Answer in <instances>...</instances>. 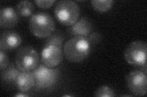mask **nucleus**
I'll return each instance as SVG.
<instances>
[{
    "label": "nucleus",
    "instance_id": "obj_1",
    "mask_svg": "<svg viewBox=\"0 0 147 97\" xmlns=\"http://www.w3.org/2000/svg\"><path fill=\"white\" fill-rule=\"evenodd\" d=\"M91 44L85 36H73L64 43L63 52L67 61L78 63L84 61L89 56Z\"/></svg>",
    "mask_w": 147,
    "mask_h": 97
},
{
    "label": "nucleus",
    "instance_id": "obj_2",
    "mask_svg": "<svg viewBox=\"0 0 147 97\" xmlns=\"http://www.w3.org/2000/svg\"><path fill=\"white\" fill-rule=\"evenodd\" d=\"M29 28L31 32L38 38H47L55 29V23L52 16L46 12L34 13L30 19Z\"/></svg>",
    "mask_w": 147,
    "mask_h": 97
},
{
    "label": "nucleus",
    "instance_id": "obj_3",
    "mask_svg": "<svg viewBox=\"0 0 147 97\" xmlns=\"http://www.w3.org/2000/svg\"><path fill=\"white\" fill-rule=\"evenodd\" d=\"M55 15L61 24L71 26L77 21L80 16V7L78 4L70 0H61L55 6Z\"/></svg>",
    "mask_w": 147,
    "mask_h": 97
},
{
    "label": "nucleus",
    "instance_id": "obj_4",
    "mask_svg": "<svg viewBox=\"0 0 147 97\" xmlns=\"http://www.w3.org/2000/svg\"><path fill=\"white\" fill-rule=\"evenodd\" d=\"M32 72L35 78L36 90L52 88L57 83L60 74L58 68L49 67L43 64H39Z\"/></svg>",
    "mask_w": 147,
    "mask_h": 97
},
{
    "label": "nucleus",
    "instance_id": "obj_5",
    "mask_svg": "<svg viewBox=\"0 0 147 97\" xmlns=\"http://www.w3.org/2000/svg\"><path fill=\"white\" fill-rule=\"evenodd\" d=\"M38 52L31 46H24L18 49L16 56V64L21 71H33L39 66Z\"/></svg>",
    "mask_w": 147,
    "mask_h": 97
},
{
    "label": "nucleus",
    "instance_id": "obj_6",
    "mask_svg": "<svg viewBox=\"0 0 147 97\" xmlns=\"http://www.w3.org/2000/svg\"><path fill=\"white\" fill-rule=\"evenodd\" d=\"M146 42L142 40L135 41L129 45L125 50L126 61L131 66L139 69L146 64Z\"/></svg>",
    "mask_w": 147,
    "mask_h": 97
},
{
    "label": "nucleus",
    "instance_id": "obj_7",
    "mask_svg": "<svg viewBox=\"0 0 147 97\" xmlns=\"http://www.w3.org/2000/svg\"><path fill=\"white\" fill-rule=\"evenodd\" d=\"M128 89L135 96H142L146 95L147 92L146 73L139 70L131 71L126 78Z\"/></svg>",
    "mask_w": 147,
    "mask_h": 97
},
{
    "label": "nucleus",
    "instance_id": "obj_8",
    "mask_svg": "<svg viewBox=\"0 0 147 97\" xmlns=\"http://www.w3.org/2000/svg\"><path fill=\"white\" fill-rule=\"evenodd\" d=\"M63 53L62 48L55 45H44L41 52V61L49 67H55L61 63Z\"/></svg>",
    "mask_w": 147,
    "mask_h": 97
},
{
    "label": "nucleus",
    "instance_id": "obj_9",
    "mask_svg": "<svg viewBox=\"0 0 147 97\" xmlns=\"http://www.w3.org/2000/svg\"><path fill=\"white\" fill-rule=\"evenodd\" d=\"M93 29L92 22L88 18L82 16L79 18L74 24L67 29V33L72 36H82L87 37Z\"/></svg>",
    "mask_w": 147,
    "mask_h": 97
},
{
    "label": "nucleus",
    "instance_id": "obj_10",
    "mask_svg": "<svg viewBox=\"0 0 147 97\" xmlns=\"http://www.w3.org/2000/svg\"><path fill=\"white\" fill-rule=\"evenodd\" d=\"M22 38L17 32L6 30L2 32L0 38V48L3 50H11L19 47Z\"/></svg>",
    "mask_w": 147,
    "mask_h": 97
},
{
    "label": "nucleus",
    "instance_id": "obj_11",
    "mask_svg": "<svg viewBox=\"0 0 147 97\" xmlns=\"http://www.w3.org/2000/svg\"><path fill=\"white\" fill-rule=\"evenodd\" d=\"M18 13L12 7H5L0 11V26L1 28L11 29L15 27L19 20Z\"/></svg>",
    "mask_w": 147,
    "mask_h": 97
},
{
    "label": "nucleus",
    "instance_id": "obj_12",
    "mask_svg": "<svg viewBox=\"0 0 147 97\" xmlns=\"http://www.w3.org/2000/svg\"><path fill=\"white\" fill-rule=\"evenodd\" d=\"M35 84V78L32 71H20L16 82V85L18 90L22 92H28L33 88Z\"/></svg>",
    "mask_w": 147,
    "mask_h": 97
},
{
    "label": "nucleus",
    "instance_id": "obj_13",
    "mask_svg": "<svg viewBox=\"0 0 147 97\" xmlns=\"http://www.w3.org/2000/svg\"><path fill=\"white\" fill-rule=\"evenodd\" d=\"M20 71L17 66L11 63L6 69L1 71V79L6 82L13 83L16 84L17 78Z\"/></svg>",
    "mask_w": 147,
    "mask_h": 97
},
{
    "label": "nucleus",
    "instance_id": "obj_14",
    "mask_svg": "<svg viewBox=\"0 0 147 97\" xmlns=\"http://www.w3.org/2000/svg\"><path fill=\"white\" fill-rule=\"evenodd\" d=\"M34 6L29 1H22L18 3L16 6V11L20 16L28 17L33 14Z\"/></svg>",
    "mask_w": 147,
    "mask_h": 97
},
{
    "label": "nucleus",
    "instance_id": "obj_15",
    "mask_svg": "<svg viewBox=\"0 0 147 97\" xmlns=\"http://www.w3.org/2000/svg\"><path fill=\"white\" fill-rule=\"evenodd\" d=\"M114 3L112 0H92L91 4L95 11L105 12L111 8Z\"/></svg>",
    "mask_w": 147,
    "mask_h": 97
},
{
    "label": "nucleus",
    "instance_id": "obj_16",
    "mask_svg": "<svg viewBox=\"0 0 147 97\" xmlns=\"http://www.w3.org/2000/svg\"><path fill=\"white\" fill-rule=\"evenodd\" d=\"M64 41V37L61 32L59 31L54 32L51 35L47 37L45 45H55L62 48Z\"/></svg>",
    "mask_w": 147,
    "mask_h": 97
},
{
    "label": "nucleus",
    "instance_id": "obj_17",
    "mask_svg": "<svg viewBox=\"0 0 147 97\" xmlns=\"http://www.w3.org/2000/svg\"><path fill=\"white\" fill-rule=\"evenodd\" d=\"M94 96L99 97H112L116 94L114 90L107 86H102L97 89L94 92Z\"/></svg>",
    "mask_w": 147,
    "mask_h": 97
},
{
    "label": "nucleus",
    "instance_id": "obj_18",
    "mask_svg": "<svg viewBox=\"0 0 147 97\" xmlns=\"http://www.w3.org/2000/svg\"><path fill=\"white\" fill-rule=\"evenodd\" d=\"M9 65V58L3 49H0V69L1 71L6 69Z\"/></svg>",
    "mask_w": 147,
    "mask_h": 97
},
{
    "label": "nucleus",
    "instance_id": "obj_19",
    "mask_svg": "<svg viewBox=\"0 0 147 97\" xmlns=\"http://www.w3.org/2000/svg\"><path fill=\"white\" fill-rule=\"evenodd\" d=\"M88 38V41L91 45L96 44L99 42V41L101 39V35L98 32H94L91 33L86 37Z\"/></svg>",
    "mask_w": 147,
    "mask_h": 97
},
{
    "label": "nucleus",
    "instance_id": "obj_20",
    "mask_svg": "<svg viewBox=\"0 0 147 97\" xmlns=\"http://www.w3.org/2000/svg\"><path fill=\"white\" fill-rule=\"evenodd\" d=\"M55 1L53 0H49V1H42V0H37L35 3L38 7L42 9H48L53 6Z\"/></svg>",
    "mask_w": 147,
    "mask_h": 97
},
{
    "label": "nucleus",
    "instance_id": "obj_21",
    "mask_svg": "<svg viewBox=\"0 0 147 97\" xmlns=\"http://www.w3.org/2000/svg\"><path fill=\"white\" fill-rule=\"evenodd\" d=\"M30 96V95H27L25 94H16L15 95V96H17V97H21V96Z\"/></svg>",
    "mask_w": 147,
    "mask_h": 97
},
{
    "label": "nucleus",
    "instance_id": "obj_22",
    "mask_svg": "<svg viewBox=\"0 0 147 97\" xmlns=\"http://www.w3.org/2000/svg\"><path fill=\"white\" fill-rule=\"evenodd\" d=\"M73 95H64L63 96H72Z\"/></svg>",
    "mask_w": 147,
    "mask_h": 97
}]
</instances>
